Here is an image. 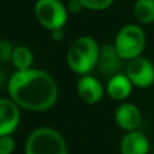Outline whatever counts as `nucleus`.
Listing matches in <instances>:
<instances>
[{
	"mask_svg": "<svg viewBox=\"0 0 154 154\" xmlns=\"http://www.w3.org/2000/svg\"><path fill=\"white\" fill-rule=\"evenodd\" d=\"M66 8H68V11H70V12L77 14V12H80L84 7H82V4L79 2V0H69V3L66 4Z\"/></svg>",
	"mask_w": 154,
	"mask_h": 154,
	"instance_id": "a211bd4d",
	"label": "nucleus"
},
{
	"mask_svg": "<svg viewBox=\"0 0 154 154\" xmlns=\"http://www.w3.org/2000/svg\"><path fill=\"white\" fill-rule=\"evenodd\" d=\"M100 45L89 35L79 37L70 43L66 51V64L76 75H89L97 66Z\"/></svg>",
	"mask_w": 154,
	"mask_h": 154,
	"instance_id": "f03ea898",
	"label": "nucleus"
},
{
	"mask_svg": "<svg viewBox=\"0 0 154 154\" xmlns=\"http://www.w3.org/2000/svg\"><path fill=\"white\" fill-rule=\"evenodd\" d=\"M20 123V107L10 97H0V137L15 133Z\"/></svg>",
	"mask_w": 154,
	"mask_h": 154,
	"instance_id": "6e6552de",
	"label": "nucleus"
},
{
	"mask_svg": "<svg viewBox=\"0 0 154 154\" xmlns=\"http://www.w3.org/2000/svg\"><path fill=\"white\" fill-rule=\"evenodd\" d=\"M125 73L137 88H149L154 84V64L146 57H137L127 61Z\"/></svg>",
	"mask_w": 154,
	"mask_h": 154,
	"instance_id": "423d86ee",
	"label": "nucleus"
},
{
	"mask_svg": "<svg viewBox=\"0 0 154 154\" xmlns=\"http://www.w3.org/2000/svg\"><path fill=\"white\" fill-rule=\"evenodd\" d=\"M104 92H106V89H104L103 84L100 82V80L96 79L92 75L81 76L79 82H77L79 97L87 104L99 103L103 99Z\"/></svg>",
	"mask_w": 154,
	"mask_h": 154,
	"instance_id": "1a4fd4ad",
	"label": "nucleus"
},
{
	"mask_svg": "<svg viewBox=\"0 0 154 154\" xmlns=\"http://www.w3.org/2000/svg\"><path fill=\"white\" fill-rule=\"evenodd\" d=\"M50 37H51V39L56 41V42L62 41L65 38L64 29H58V30H53V31H50Z\"/></svg>",
	"mask_w": 154,
	"mask_h": 154,
	"instance_id": "6ab92c4d",
	"label": "nucleus"
},
{
	"mask_svg": "<svg viewBox=\"0 0 154 154\" xmlns=\"http://www.w3.org/2000/svg\"><path fill=\"white\" fill-rule=\"evenodd\" d=\"M146 45V35L139 24H126L116 32L114 46L125 61H130L142 54Z\"/></svg>",
	"mask_w": 154,
	"mask_h": 154,
	"instance_id": "20e7f679",
	"label": "nucleus"
},
{
	"mask_svg": "<svg viewBox=\"0 0 154 154\" xmlns=\"http://www.w3.org/2000/svg\"><path fill=\"white\" fill-rule=\"evenodd\" d=\"M133 12L141 24L154 23V0H135Z\"/></svg>",
	"mask_w": 154,
	"mask_h": 154,
	"instance_id": "4468645a",
	"label": "nucleus"
},
{
	"mask_svg": "<svg viewBox=\"0 0 154 154\" xmlns=\"http://www.w3.org/2000/svg\"><path fill=\"white\" fill-rule=\"evenodd\" d=\"M14 49H15V46L12 45L11 41L0 39V62H2V64L11 62V57H12Z\"/></svg>",
	"mask_w": 154,
	"mask_h": 154,
	"instance_id": "dca6fc26",
	"label": "nucleus"
},
{
	"mask_svg": "<svg viewBox=\"0 0 154 154\" xmlns=\"http://www.w3.org/2000/svg\"><path fill=\"white\" fill-rule=\"evenodd\" d=\"M34 62V54L31 49L24 45L15 46L12 57H11V64L15 68V70H27L32 68Z\"/></svg>",
	"mask_w": 154,
	"mask_h": 154,
	"instance_id": "ddd939ff",
	"label": "nucleus"
},
{
	"mask_svg": "<svg viewBox=\"0 0 154 154\" xmlns=\"http://www.w3.org/2000/svg\"><path fill=\"white\" fill-rule=\"evenodd\" d=\"M8 80H10V77L7 76V73L3 69H0V89H2L3 87H7Z\"/></svg>",
	"mask_w": 154,
	"mask_h": 154,
	"instance_id": "aec40b11",
	"label": "nucleus"
},
{
	"mask_svg": "<svg viewBox=\"0 0 154 154\" xmlns=\"http://www.w3.org/2000/svg\"><path fill=\"white\" fill-rule=\"evenodd\" d=\"M68 8L61 0H37L34 15L38 23L49 31L64 29L68 22Z\"/></svg>",
	"mask_w": 154,
	"mask_h": 154,
	"instance_id": "39448f33",
	"label": "nucleus"
},
{
	"mask_svg": "<svg viewBox=\"0 0 154 154\" xmlns=\"http://www.w3.org/2000/svg\"><path fill=\"white\" fill-rule=\"evenodd\" d=\"M85 10L89 11H103L111 7L114 0H79Z\"/></svg>",
	"mask_w": 154,
	"mask_h": 154,
	"instance_id": "2eb2a0df",
	"label": "nucleus"
},
{
	"mask_svg": "<svg viewBox=\"0 0 154 154\" xmlns=\"http://www.w3.org/2000/svg\"><path fill=\"white\" fill-rule=\"evenodd\" d=\"M115 122L126 133L135 131L142 123V114L133 103H120L115 109Z\"/></svg>",
	"mask_w": 154,
	"mask_h": 154,
	"instance_id": "9d476101",
	"label": "nucleus"
},
{
	"mask_svg": "<svg viewBox=\"0 0 154 154\" xmlns=\"http://www.w3.org/2000/svg\"><path fill=\"white\" fill-rule=\"evenodd\" d=\"M150 142L143 133L128 131L120 141V154H149Z\"/></svg>",
	"mask_w": 154,
	"mask_h": 154,
	"instance_id": "9b49d317",
	"label": "nucleus"
},
{
	"mask_svg": "<svg viewBox=\"0 0 154 154\" xmlns=\"http://www.w3.org/2000/svg\"><path fill=\"white\" fill-rule=\"evenodd\" d=\"M133 82L126 73H118L108 79L106 85V93L116 101H125L133 91Z\"/></svg>",
	"mask_w": 154,
	"mask_h": 154,
	"instance_id": "f8f14e48",
	"label": "nucleus"
},
{
	"mask_svg": "<svg viewBox=\"0 0 154 154\" xmlns=\"http://www.w3.org/2000/svg\"><path fill=\"white\" fill-rule=\"evenodd\" d=\"M24 154H68V146L61 133L50 127H39L27 137Z\"/></svg>",
	"mask_w": 154,
	"mask_h": 154,
	"instance_id": "7ed1b4c3",
	"label": "nucleus"
},
{
	"mask_svg": "<svg viewBox=\"0 0 154 154\" xmlns=\"http://www.w3.org/2000/svg\"><path fill=\"white\" fill-rule=\"evenodd\" d=\"M123 61L125 60L119 56L116 51L114 43H106V45L100 46V53H99V60H97V66L96 69L99 70L103 77H109L122 73L123 68Z\"/></svg>",
	"mask_w": 154,
	"mask_h": 154,
	"instance_id": "0eeeda50",
	"label": "nucleus"
},
{
	"mask_svg": "<svg viewBox=\"0 0 154 154\" xmlns=\"http://www.w3.org/2000/svg\"><path fill=\"white\" fill-rule=\"evenodd\" d=\"M15 150V139L11 135L0 137V154H12Z\"/></svg>",
	"mask_w": 154,
	"mask_h": 154,
	"instance_id": "f3484780",
	"label": "nucleus"
},
{
	"mask_svg": "<svg viewBox=\"0 0 154 154\" xmlns=\"http://www.w3.org/2000/svg\"><path fill=\"white\" fill-rule=\"evenodd\" d=\"M8 96L20 108L41 112L51 108L58 99V85L50 73L30 68L15 70L7 84Z\"/></svg>",
	"mask_w": 154,
	"mask_h": 154,
	"instance_id": "f257e3e1",
	"label": "nucleus"
}]
</instances>
